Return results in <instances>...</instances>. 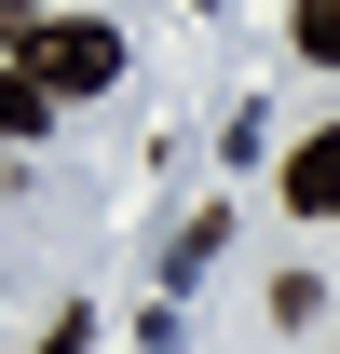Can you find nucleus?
Returning a JSON list of instances; mask_svg holds the SVG:
<instances>
[{
	"instance_id": "1",
	"label": "nucleus",
	"mask_w": 340,
	"mask_h": 354,
	"mask_svg": "<svg viewBox=\"0 0 340 354\" xmlns=\"http://www.w3.org/2000/svg\"><path fill=\"white\" fill-rule=\"evenodd\" d=\"M41 95H109L123 82V28H28V55H14Z\"/></svg>"
},
{
	"instance_id": "2",
	"label": "nucleus",
	"mask_w": 340,
	"mask_h": 354,
	"mask_svg": "<svg viewBox=\"0 0 340 354\" xmlns=\"http://www.w3.org/2000/svg\"><path fill=\"white\" fill-rule=\"evenodd\" d=\"M286 205H299V218H340V123L286 150Z\"/></svg>"
},
{
	"instance_id": "3",
	"label": "nucleus",
	"mask_w": 340,
	"mask_h": 354,
	"mask_svg": "<svg viewBox=\"0 0 340 354\" xmlns=\"http://www.w3.org/2000/svg\"><path fill=\"white\" fill-rule=\"evenodd\" d=\"M299 55H313V68H340V0H299Z\"/></svg>"
},
{
	"instance_id": "4",
	"label": "nucleus",
	"mask_w": 340,
	"mask_h": 354,
	"mask_svg": "<svg viewBox=\"0 0 340 354\" xmlns=\"http://www.w3.org/2000/svg\"><path fill=\"white\" fill-rule=\"evenodd\" d=\"M82 341H95V313H55V327H41L28 354H82Z\"/></svg>"
},
{
	"instance_id": "5",
	"label": "nucleus",
	"mask_w": 340,
	"mask_h": 354,
	"mask_svg": "<svg viewBox=\"0 0 340 354\" xmlns=\"http://www.w3.org/2000/svg\"><path fill=\"white\" fill-rule=\"evenodd\" d=\"M14 55H28V14H14V0H0V68H14Z\"/></svg>"
}]
</instances>
